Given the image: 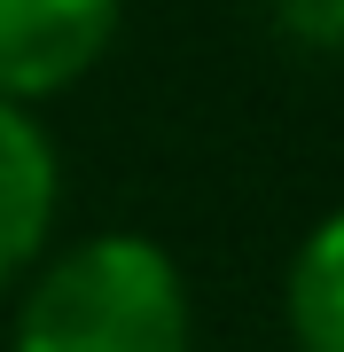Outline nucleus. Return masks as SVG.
<instances>
[{
	"mask_svg": "<svg viewBox=\"0 0 344 352\" xmlns=\"http://www.w3.org/2000/svg\"><path fill=\"white\" fill-rule=\"evenodd\" d=\"M16 352H188V282L149 235H94L32 282Z\"/></svg>",
	"mask_w": 344,
	"mask_h": 352,
	"instance_id": "nucleus-1",
	"label": "nucleus"
},
{
	"mask_svg": "<svg viewBox=\"0 0 344 352\" xmlns=\"http://www.w3.org/2000/svg\"><path fill=\"white\" fill-rule=\"evenodd\" d=\"M117 39V0H0V102L63 94Z\"/></svg>",
	"mask_w": 344,
	"mask_h": 352,
	"instance_id": "nucleus-2",
	"label": "nucleus"
},
{
	"mask_svg": "<svg viewBox=\"0 0 344 352\" xmlns=\"http://www.w3.org/2000/svg\"><path fill=\"white\" fill-rule=\"evenodd\" d=\"M55 141L39 133L32 110L0 102V289H8L24 266L39 258L55 227Z\"/></svg>",
	"mask_w": 344,
	"mask_h": 352,
	"instance_id": "nucleus-3",
	"label": "nucleus"
},
{
	"mask_svg": "<svg viewBox=\"0 0 344 352\" xmlns=\"http://www.w3.org/2000/svg\"><path fill=\"white\" fill-rule=\"evenodd\" d=\"M290 337L297 352H344V212H329L290 258Z\"/></svg>",
	"mask_w": 344,
	"mask_h": 352,
	"instance_id": "nucleus-4",
	"label": "nucleus"
},
{
	"mask_svg": "<svg viewBox=\"0 0 344 352\" xmlns=\"http://www.w3.org/2000/svg\"><path fill=\"white\" fill-rule=\"evenodd\" d=\"M274 32L290 47H313V55H344V0H266Z\"/></svg>",
	"mask_w": 344,
	"mask_h": 352,
	"instance_id": "nucleus-5",
	"label": "nucleus"
}]
</instances>
